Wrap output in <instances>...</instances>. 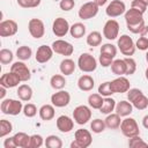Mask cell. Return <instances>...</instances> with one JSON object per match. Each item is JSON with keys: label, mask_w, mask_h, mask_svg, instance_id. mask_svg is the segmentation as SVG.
Masks as SVG:
<instances>
[{"label": "cell", "mask_w": 148, "mask_h": 148, "mask_svg": "<svg viewBox=\"0 0 148 148\" xmlns=\"http://www.w3.org/2000/svg\"><path fill=\"white\" fill-rule=\"evenodd\" d=\"M73 119L79 125H84L91 119V110L87 105H77L73 111Z\"/></svg>", "instance_id": "6"}, {"label": "cell", "mask_w": 148, "mask_h": 148, "mask_svg": "<svg viewBox=\"0 0 148 148\" xmlns=\"http://www.w3.org/2000/svg\"><path fill=\"white\" fill-rule=\"evenodd\" d=\"M38 113H39V117H40L42 120L49 121V120L54 118V114H56L54 105L53 104H44L38 110Z\"/></svg>", "instance_id": "23"}, {"label": "cell", "mask_w": 148, "mask_h": 148, "mask_svg": "<svg viewBox=\"0 0 148 148\" xmlns=\"http://www.w3.org/2000/svg\"><path fill=\"white\" fill-rule=\"evenodd\" d=\"M1 112L9 116H17L23 111V104L21 99H13V98H6L1 101L0 104Z\"/></svg>", "instance_id": "2"}, {"label": "cell", "mask_w": 148, "mask_h": 148, "mask_svg": "<svg viewBox=\"0 0 148 148\" xmlns=\"http://www.w3.org/2000/svg\"><path fill=\"white\" fill-rule=\"evenodd\" d=\"M142 37H145V38H147L148 39V25H146L145 28H143V30H142V32L140 34Z\"/></svg>", "instance_id": "56"}, {"label": "cell", "mask_w": 148, "mask_h": 148, "mask_svg": "<svg viewBox=\"0 0 148 148\" xmlns=\"http://www.w3.org/2000/svg\"><path fill=\"white\" fill-rule=\"evenodd\" d=\"M60 72L64 75H72L76 68V64L74 62V60H72L71 58H65L64 60H61L60 65H59Z\"/></svg>", "instance_id": "24"}, {"label": "cell", "mask_w": 148, "mask_h": 148, "mask_svg": "<svg viewBox=\"0 0 148 148\" xmlns=\"http://www.w3.org/2000/svg\"><path fill=\"white\" fill-rule=\"evenodd\" d=\"M146 61L148 62V51H147V53H146Z\"/></svg>", "instance_id": "60"}, {"label": "cell", "mask_w": 148, "mask_h": 148, "mask_svg": "<svg viewBox=\"0 0 148 148\" xmlns=\"http://www.w3.org/2000/svg\"><path fill=\"white\" fill-rule=\"evenodd\" d=\"M44 139L39 134H32L30 135V142H29V148H39L44 145Z\"/></svg>", "instance_id": "42"}, {"label": "cell", "mask_w": 148, "mask_h": 148, "mask_svg": "<svg viewBox=\"0 0 148 148\" xmlns=\"http://www.w3.org/2000/svg\"><path fill=\"white\" fill-rule=\"evenodd\" d=\"M53 49L52 46H49V45H40L37 51H36V61L39 62V64H45L49 60H51V58L53 57Z\"/></svg>", "instance_id": "17"}, {"label": "cell", "mask_w": 148, "mask_h": 148, "mask_svg": "<svg viewBox=\"0 0 148 148\" xmlns=\"http://www.w3.org/2000/svg\"><path fill=\"white\" fill-rule=\"evenodd\" d=\"M120 131L126 138H132L135 135H140V130L136 120L131 117H126L124 120H121L120 124Z\"/></svg>", "instance_id": "4"}, {"label": "cell", "mask_w": 148, "mask_h": 148, "mask_svg": "<svg viewBox=\"0 0 148 148\" xmlns=\"http://www.w3.org/2000/svg\"><path fill=\"white\" fill-rule=\"evenodd\" d=\"M86 30H87V28H86V25H84L83 23L76 22V23H74V24L71 25V28H69V34H71V36H72L73 38L79 39V38L83 37V36L86 35Z\"/></svg>", "instance_id": "29"}, {"label": "cell", "mask_w": 148, "mask_h": 148, "mask_svg": "<svg viewBox=\"0 0 148 148\" xmlns=\"http://www.w3.org/2000/svg\"><path fill=\"white\" fill-rule=\"evenodd\" d=\"M18 30V25L14 20H5L0 22V36L1 37H10L16 35Z\"/></svg>", "instance_id": "16"}, {"label": "cell", "mask_w": 148, "mask_h": 148, "mask_svg": "<svg viewBox=\"0 0 148 148\" xmlns=\"http://www.w3.org/2000/svg\"><path fill=\"white\" fill-rule=\"evenodd\" d=\"M94 86H95V81H94L92 76H90L88 74L81 75L77 80V87L82 91H90V90H92Z\"/></svg>", "instance_id": "21"}, {"label": "cell", "mask_w": 148, "mask_h": 148, "mask_svg": "<svg viewBox=\"0 0 148 148\" xmlns=\"http://www.w3.org/2000/svg\"><path fill=\"white\" fill-rule=\"evenodd\" d=\"M92 142L91 133L88 130L79 128L74 133V141L71 143V148H88Z\"/></svg>", "instance_id": "1"}, {"label": "cell", "mask_w": 148, "mask_h": 148, "mask_svg": "<svg viewBox=\"0 0 148 148\" xmlns=\"http://www.w3.org/2000/svg\"><path fill=\"white\" fill-rule=\"evenodd\" d=\"M131 7H132V8L138 9V10H140L141 13H145L148 6H147V5H145L141 0H133V1H132V3H131Z\"/></svg>", "instance_id": "51"}, {"label": "cell", "mask_w": 148, "mask_h": 148, "mask_svg": "<svg viewBox=\"0 0 148 148\" xmlns=\"http://www.w3.org/2000/svg\"><path fill=\"white\" fill-rule=\"evenodd\" d=\"M16 94H17L18 98L22 102H29L31 99V97H32V89H31V87L29 84L23 83V84L18 86Z\"/></svg>", "instance_id": "25"}, {"label": "cell", "mask_w": 148, "mask_h": 148, "mask_svg": "<svg viewBox=\"0 0 148 148\" xmlns=\"http://www.w3.org/2000/svg\"><path fill=\"white\" fill-rule=\"evenodd\" d=\"M14 141L16 147L20 148H29V142H30V135H28L24 132H17L13 135Z\"/></svg>", "instance_id": "27"}, {"label": "cell", "mask_w": 148, "mask_h": 148, "mask_svg": "<svg viewBox=\"0 0 148 148\" xmlns=\"http://www.w3.org/2000/svg\"><path fill=\"white\" fill-rule=\"evenodd\" d=\"M105 127H106V125H105V121L104 120H102V119H99V118H96V119H94L91 123H90V128H91V131L94 132V133H102L104 130H105Z\"/></svg>", "instance_id": "39"}, {"label": "cell", "mask_w": 148, "mask_h": 148, "mask_svg": "<svg viewBox=\"0 0 148 148\" xmlns=\"http://www.w3.org/2000/svg\"><path fill=\"white\" fill-rule=\"evenodd\" d=\"M111 84V89L113 91V94H123V92H127L131 88V83L128 81L127 77H125L124 75L118 76L117 79L110 81Z\"/></svg>", "instance_id": "13"}, {"label": "cell", "mask_w": 148, "mask_h": 148, "mask_svg": "<svg viewBox=\"0 0 148 148\" xmlns=\"http://www.w3.org/2000/svg\"><path fill=\"white\" fill-rule=\"evenodd\" d=\"M3 147H5V148H16L14 138H13V136H9V138L5 139V141H3Z\"/></svg>", "instance_id": "53"}, {"label": "cell", "mask_w": 148, "mask_h": 148, "mask_svg": "<svg viewBox=\"0 0 148 148\" xmlns=\"http://www.w3.org/2000/svg\"><path fill=\"white\" fill-rule=\"evenodd\" d=\"M56 124H57V128L61 133H69L74 127V119H72L68 116L62 114L57 118Z\"/></svg>", "instance_id": "19"}, {"label": "cell", "mask_w": 148, "mask_h": 148, "mask_svg": "<svg viewBox=\"0 0 148 148\" xmlns=\"http://www.w3.org/2000/svg\"><path fill=\"white\" fill-rule=\"evenodd\" d=\"M125 12H126V6L123 0H112L105 9V14L109 17H118L125 14Z\"/></svg>", "instance_id": "9"}, {"label": "cell", "mask_w": 148, "mask_h": 148, "mask_svg": "<svg viewBox=\"0 0 148 148\" xmlns=\"http://www.w3.org/2000/svg\"><path fill=\"white\" fill-rule=\"evenodd\" d=\"M52 49L56 53L58 54H61V56H65V57H69L73 54L74 52V46L67 42V40H64V39H57L52 43Z\"/></svg>", "instance_id": "10"}, {"label": "cell", "mask_w": 148, "mask_h": 148, "mask_svg": "<svg viewBox=\"0 0 148 148\" xmlns=\"http://www.w3.org/2000/svg\"><path fill=\"white\" fill-rule=\"evenodd\" d=\"M74 6H75V1L74 0H60V2H59V7L64 12L72 10L74 8Z\"/></svg>", "instance_id": "49"}, {"label": "cell", "mask_w": 148, "mask_h": 148, "mask_svg": "<svg viewBox=\"0 0 148 148\" xmlns=\"http://www.w3.org/2000/svg\"><path fill=\"white\" fill-rule=\"evenodd\" d=\"M124 16H125L126 24H136V23L143 21V13H141L140 10L132 8V7L125 12Z\"/></svg>", "instance_id": "20"}, {"label": "cell", "mask_w": 148, "mask_h": 148, "mask_svg": "<svg viewBox=\"0 0 148 148\" xmlns=\"http://www.w3.org/2000/svg\"><path fill=\"white\" fill-rule=\"evenodd\" d=\"M69 23L64 17H57L52 23V31L57 37H64L67 32H69Z\"/></svg>", "instance_id": "14"}, {"label": "cell", "mask_w": 148, "mask_h": 148, "mask_svg": "<svg viewBox=\"0 0 148 148\" xmlns=\"http://www.w3.org/2000/svg\"><path fill=\"white\" fill-rule=\"evenodd\" d=\"M117 46L118 49L120 50V52L126 56V57H131L134 54L135 52V43L133 42L132 37H130L128 35H121L119 38H118V42H117Z\"/></svg>", "instance_id": "5"}, {"label": "cell", "mask_w": 148, "mask_h": 148, "mask_svg": "<svg viewBox=\"0 0 148 148\" xmlns=\"http://www.w3.org/2000/svg\"><path fill=\"white\" fill-rule=\"evenodd\" d=\"M131 103H132L133 108H135L138 110H145L148 108V97L142 92L136 98H134Z\"/></svg>", "instance_id": "34"}, {"label": "cell", "mask_w": 148, "mask_h": 148, "mask_svg": "<svg viewBox=\"0 0 148 148\" xmlns=\"http://www.w3.org/2000/svg\"><path fill=\"white\" fill-rule=\"evenodd\" d=\"M111 72L118 76L126 75V62L124 59H116L111 64Z\"/></svg>", "instance_id": "28"}, {"label": "cell", "mask_w": 148, "mask_h": 148, "mask_svg": "<svg viewBox=\"0 0 148 148\" xmlns=\"http://www.w3.org/2000/svg\"><path fill=\"white\" fill-rule=\"evenodd\" d=\"M126 27L132 34H141L143 28L146 27V24H145V20H143V21H141L136 24H126Z\"/></svg>", "instance_id": "47"}, {"label": "cell", "mask_w": 148, "mask_h": 148, "mask_svg": "<svg viewBox=\"0 0 148 148\" xmlns=\"http://www.w3.org/2000/svg\"><path fill=\"white\" fill-rule=\"evenodd\" d=\"M6 87H2V86H0V98H1V101L2 99H5V96H6Z\"/></svg>", "instance_id": "54"}, {"label": "cell", "mask_w": 148, "mask_h": 148, "mask_svg": "<svg viewBox=\"0 0 148 148\" xmlns=\"http://www.w3.org/2000/svg\"><path fill=\"white\" fill-rule=\"evenodd\" d=\"M87 44L91 47L95 46H99L102 44V34L99 31H91L88 36H87Z\"/></svg>", "instance_id": "32"}, {"label": "cell", "mask_w": 148, "mask_h": 148, "mask_svg": "<svg viewBox=\"0 0 148 148\" xmlns=\"http://www.w3.org/2000/svg\"><path fill=\"white\" fill-rule=\"evenodd\" d=\"M126 62V75H132L136 71V62L132 57H126L124 58Z\"/></svg>", "instance_id": "43"}, {"label": "cell", "mask_w": 148, "mask_h": 148, "mask_svg": "<svg viewBox=\"0 0 148 148\" xmlns=\"http://www.w3.org/2000/svg\"><path fill=\"white\" fill-rule=\"evenodd\" d=\"M118 35H119V23L113 18L108 20L103 27V36L109 40H113L118 37Z\"/></svg>", "instance_id": "12"}, {"label": "cell", "mask_w": 148, "mask_h": 148, "mask_svg": "<svg viewBox=\"0 0 148 148\" xmlns=\"http://www.w3.org/2000/svg\"><path fill=\"white\" fill-rule=\"evenodd\" d=\"M28 30L31 37L39 39L45 34V25L40 18H31L28 23Z\"/></svg>", "instance_id": "8"}, {"label": "cell", "mask_w": 148, "mask_h": 148, "mask_svg": "<svg viewBox=\"0 0 148 148\" xmlns=\"http://www.w3.org/2000/svg\"><path fill=\"white\" fill-rule=\"evenodd\" d=\"M44 145L47 148H61L62 147V141L58 135L51 134V135L46 136V139L44 141Z\"/></svg>", "instance_id": "36"}, {"label": "cell", "mask_w": 148, "mask_h": 148, "mask_svg": "<svg viewBox=\"0 0 148 148\" xmlns=\"http://www.w3.org/2000/svg\"><path fill=\"white\" fill-rule=\"evenodd\" d=\"M31 56H32V50L27 45L18 46L16 50V57L18 60H22V61L29 60L31 58Z\"/></svg>", "instance_id": "33"}, {"label": "cell", "mask_w": 148, "mask_h": 148, "mask_svg": "<svg viewBox=\"0 0 148 148\" xmlns=\"http://www.w3.org/2000/svg\"><path fill=\"white\" fill-rule=\"evenodd\" d=\"M98 94L102 95L103 97H109L113 94L112 89H111V84H110V81H105L103 83L99 84L98 87Z\"/></svg>", "instance_id": "41"}, {"label": "cell", "mask_w": 148, "mask_h": 148, "mask_svg": "<svg viewBox=\"0 0 148 148\" xmlns=\"http://www.w3.org/2000/svg\"><path fill=\"white\" fill-rule=\"evenodd\" d=\"M142 125H143L145 128L148 130V114H146V116L142 118Z\"/></svg>", "instance_id": "55"}, {"label": "cell", "mask_w": 148, "mask_h": 148, "mask_svg": "<svg viewBox=\"0 0 148 148\" xmlns=\"http://www.w3.org/2000/svg\"><path fill=\"white\" fill-rule=\"evenodd\" d=\"M10 71H12L13 73H15V74L21 79L22 82H27V81H29L30 77H31L30 69L28 68V66H27L22 60L15 61V62L10 66Z\"/></svg>", "instance_id": "11"}, {"label": "cell", "mask_w": 148, "mask_h": 148, "mask_svg": "<svg viewBox=\"0 0 148 148\" xmlns=\"http://www.w3.org/2000/svg\"><path fill=\"white\" fill-rule=\"evenodd\" d=\"M128 146L132 148H142V147H148V143L145 142L140 135H135L132 138H128Z\"/></svg>", "instance_id": "40"}, {"label": "cell", "mask_w": 148, "mask_h": 148, "mask_svg": "<svg viewBox=\"0 0 148 148\" xmlns=\"http://www.w3.org/2000/svg\"><path fill=\"white\" fill-rule=\"evenodd\" d=\"M23 114L28 118H32L37 114V108L35 104L32 103H27L25 105H23Z\"/></svg>", "instance_id": "44"}, {"label": "cell", "mask_w": 148, "mask_h": 148, "mask_svg": "<svg viewBox=\"0 0 148 148\" xmlns=\"http://www.w3.org/2000/svg\"><path fill=\"white\" fill-rule=\"evenodd\" d=\"M71 102V95L68 91L60 89L59 91L52 94L51 96V103L56 106V108H64L67 106Z\"/></svg>", "instance_id": "15"}, {"label": "cell", "mask_w": 148, "mask_h": 148, "mask_svg": "<svg viewBox=\"0 0 148 148\" xmlns=\"http://www.w3.org/2000/svg\"><path fill=\"white\" fill-rule=\"evenodd\" d=\"M135 47L139 49L140 51H146V50H148V39L145 38V37H142V36H140V37L138 38V40L135 42Z\"/></svg>", "instance_id": "50"}, {"label": "cell", "mask_w": 148, "mask_h": 148, "mask_svg": "<svg viewBox=\"0 0 148 148\" xmlns=\"http://www.w3.org/2000/svg\"><path fill=\"white\" fill-rule=\"evenodd\" d=\"M145 75H146V79L148 80V67H147V69H146V72H145Z\"/></svg>", "instance_id": "58"}, {"label": "cell", "mask_w": 148, "mask_h": 148, "mask_svg": "<svg viewBox=\"0 0 148 148\" xmlns=\"http://www.w3.org/2000/svg\"><path fill=\"white\" fill-rule=\"evenodd\" d=\"M141 1H142L145 5H147V6H148V0H141Z\"/></svg>", "instance_id": "59"}, {"label": "cell", "mask_w": 148, "mask_h": 148, "mask_svg": "<svg viewBox=\"0 0 148 148\" xmlns=\"http://www.w3.org/2000/svg\"><path fill=\"white\" fill-rule=\"evenodd\" d=\"M13 58H14V54L10 50L8 49H1L0 50V62L2 65H8L13 61Z\"/></svg>", "instance_id": "38"}, {"label": "cell", "mask_w": 148, "mask_h": 148, "mask_svg": "<svg viewBox=\"0 0 148 148\" xmlns=\"http://www.w3.org/2000/svg\"><path fill=\"white\" fill-rule=\"evenodd\" d=\"M50 84H51V87L53 89L60 90V89H62L66 86V79L61 74H54L50 79Z\"/></svg>", "instance_id": "30"}, {"label": "cell", "mask_w": 148, "mask_h": 148, "mask_svg": "<svg viewBox=\"0 0 148 148\" xmlns=\"http://www.w3.org/2000/svg\"><path fill=\"white\" fill-rule=\"evenodd\" d=\"M42 0H17V5L22 8H35L40 5Z\"/></svg>", "instance_id": "46"}, {"label": "cell", "mask_w": 148, "mask_h": 148, "mask_svg": "<svg viewBox=\"0 0 148 148\" xmlns=\"http://www.w3.org/2000/svg\"><path fill=\"white\" fill-rule=\"evenodd\" d=\"M101 53H105L114 58L117 54V47L111 43H105L101 46Z\"/></svg>", "instance_id": "45"}, {"label": "cell", "mask_w": 148, "mask_h": 148, "mask_svg": "<svg viewBox=\"0 0 148 148\" xmlns=\"http://www.w3.org/2000/svg\"><path fill=\"white\" fill-rule=\"evenodd\" d=\"M98 61L101 64V66L103 67H109L111 66L112 61H113V57L109 56V54H105V53H101L99 58H98Z\"/></svg>", "instance_id": "48"}, {"label": "cell", "mask_w": 148, "mask_h": 148, "mask_svg": "<svg viewBox=\"0 0 148 148\" xmlns=\"http://www.w3.org/2000/svg\"><path fill=\"white\" fill-rule=\"evenodd\" d=\"M20 82H22L21 79H20L15 73H13L12 71H10L9 73H5V74H2L1 77H0V86L6 87L7 89H8V88L17 87Z\"/></svg>", "instance_id": "18"}, {"label": "cell", "mask_w": 148, "mask_h": 148, "mask_svg": "<svg viewBox=\"0 0 148 148\" xmlns=\"http://www.w3.org/2000/svg\"><path fill=\"white\" fill-rule=\"evenodd\" d=\"M98 9H99V6L96 2L88 1V2L83 3L80 7V9L77 12V15L81 20H89V18H92L97 15Z\"/></svg>", "instance_id": "7"}, {"label": "cell", "mask_w": 148, "mask_h": 148, "mask_svg": "<svg viewBox=\"0 0 148 148\" xmlns=\"http://www.w3.org/2000/svg\"><path fill=\"white\" fill-rule=\"evenodd\" d=\"M77 67L84 73H91L97 68V60L90 53H82L77 59Z\"/></svg>", "instance_id": "3"}, {"label": "cell", "mask_w": 148, "mask_h": 148, "mask_svg": "<svg viewBox=\"0 0 148 148\" xmlns=\"http://www.w3.org/2000/svg\"><path fill=\"white\" fill-rule=\"evenodd\" d=\"M104 121H105L106 127L110 128V130H117V128L120 127V124H121L120 116H119L117 112H114V113H112V112L109 113V114L106 116V118L104 119Z\"/></svg>", "instance_id": "26"}, {"label": "cell", "mask_w": 148, "mask_h": 148, "mask_svg": "<svg viewBox=\"0 0 148 148\" xmlns=\"http://www.w3.org/2000/svg\"><path fill=\"white\" fill-rule=\"evenodd\" d=\"M103 101H104V98L99 94H90L89 97H88V104H89V106L92 108V109H97V110L101 109V106L103 104Z\"/></svg>", "instance_id": "35"}, {"label": "cell", "mask_w": 148, "mask_h": 148, "mask_svg": "<svg viewBox=\"0 0 148 148\" xmlns=\"http://www.w3.org/2000/svg\"><path fill=\"white\" fill-rule=\"evenodd\" d=\"M94 2H96V3L101 7V6H104V5L108 2V0H94Z\"/></svg>", "instance_id": "57"}, {"label": "cell", "mask_w": 148, "mask_h": 148, "mask_svg": "<svg viewBox=\"0 0 148 148\" xmlns=\"http://www.w3.org/2000/svg\"><path fill=\"white\" fill-rule=\"evenodd\" d=\"M140 94H142V91L138 88H130V90L127 91V101L132 102L134 98H136Z\"/></svg>", "instance_id": "52"}, {"label": "cell", "mask_w": 148, "mask_h": 148, "mask_svg": "<svg viewBox=\"0 0 148 148\" xmlns=\"http://www.w3.org/2000/svg\"><path fill=\"white\" fill-rule=\"evenodd\" d=\"M114 110L120 117H128L133 111V105L130 101L128 102L127 101H120L116 104Z\"/></svg>", "instance_id": "22"}, {"label": "cell", "mask_w": 148, "mask_h": 148, "mask_svg": "<svg viewBox=\"0 0 148 148\" xmlns=\"http://www.w3.org/2000/svg\"><path fill=\"white\" fill-rule=\"evenodd\" d=\"M13 131V124L7 119L0 120V138H5Z\"/></svg>", "instance_id": "37"}, {"label": "cell", "mask_w": 148, "mask_h": 148, "mask_svg": "<svg viewBox=\"0 0 148 148\" xmlns=\"http://www.w3.org/2000/svg\"><path fill=\"white\" fill-rule=\"evenodd\" d=\"M116 104L117 103H116V101L113 98H111L110 96L109 97H105L104 101H103V104H102V106L99 109V112L101 113H104V114H109L112 111H114Z\"/></svg>", "instance_id": "31"}]
</instances>
